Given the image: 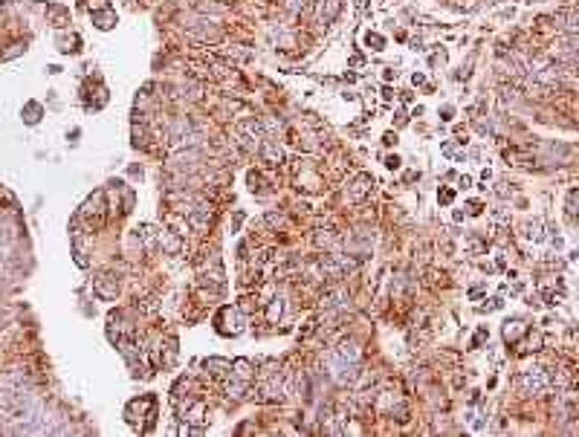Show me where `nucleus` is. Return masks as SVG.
<instances>
[{"label":"nucleus","instance_id":"1","mask_svg":"<svg viewBox=\"0 0 579 437\" xmlns=\"http://www.w3.org/2000/svg\"><path fill=\"white\" fill-rule=\"evenodd\" d=\"M116 281L113 278H102V281H96V292L102 295V299H116Z\"/></svg>","mask_w":579,"mask_h":437},{"label":"nucleus","instance_id":"2","mask_svg":"<svg viewBox=\"0 0 579 437\" xmlns=\"http://www.w3.org/2000/svg\"><path fill=\"white\" fill-rule=\"evenodd\" d=\"M93 21L99 24V29H110V26L116 24V15H113L110 9H105V12H96V15H93Z\"/></svg>","mask_w":579,"mask_h":437},{"label":"nucleus","instance_id":"3","mask_svg":"<svg viewBox=\"0 0 579 437\" xmlns=\"http://www.w3.org/2000/svg\"><path fill=\"white\" fill-rule=\"evenodd\" d=\"M41 113H44V110H41V105H38V102H29V105L24 107V119L29 122V125H35V122L41 119Z\"/></svg>","mask_w":579,"mask_h":437},{"label":"nucleus","instance_id":"4","mask_svg":"<svg viewBox=\"0 0 579 437\" xmlns=\"http://www.w3.org/2000/svg\"><path fill=\"white\" fill-rule=\"evenodd\" d=\"M206 368H211V371H229V362H223V359H206Z\"/></svg>","mask_w":579,"mask_h":437}]
</instances>
